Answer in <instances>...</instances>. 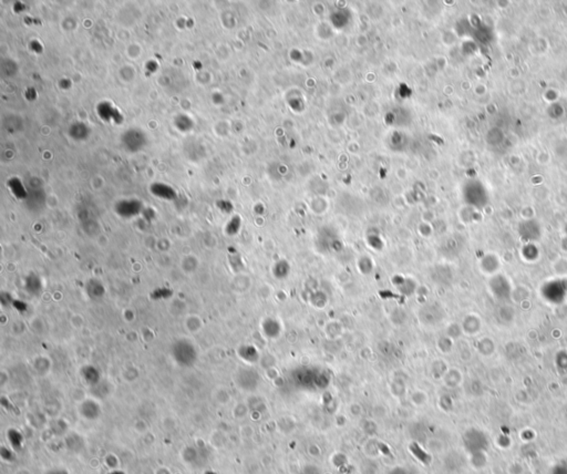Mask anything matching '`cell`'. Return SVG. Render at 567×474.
I'll return each instance as SVG.
<instances>
[{
  "mask_svg": "<svg viewBox=\"0 0 567 474\" xmlns=\"http://www.w3.org/2000/svg\"><path fill=\"white\" fill-rule=\"evenodd\" d=\"M26 289H28V291L32 293L33 295H36L37 293L40 292L41 282L37 277V275H30L29 277L27 278V280H26Z\"/></svg>",
  "mask_w": 567,
  "mask_h": 474,
  "instance_id": "cell-2",
  "label": "cell"
},
{
  "mask_svg": "<svg viewBox=\"0 0 567 474\" xmlns=\"http://www.w3.org/2000/svg\"><path fill=\"white\" fill-rule=\"evenodd\" d=\"M172 355L176 364L182 367H191L195 364L197 359L195 346L186 339H180L175 342L172 348Z\"/></svg>",
  "mask_w": 567,
  "mask_h": 474,
  "instance_id": "cell-1",
  "label": "cell"
}]
</instances>
